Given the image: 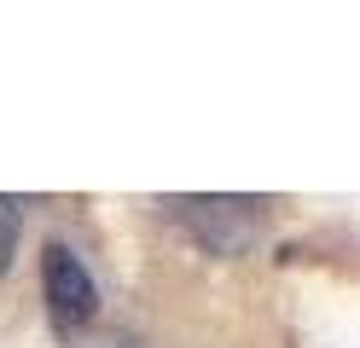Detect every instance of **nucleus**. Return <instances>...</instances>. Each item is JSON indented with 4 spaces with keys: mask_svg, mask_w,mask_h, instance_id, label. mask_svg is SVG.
<instances>
[{
    "mask_svg": "<svg viewBox=\"0 0 360 348\" xmlns=\"http://www.w3.org/2000/svg\"><path fill=\"white\" fill-rule=\"evenodd\" d=\"M169 209L180 215V226L215 255H244L267 226V203L262 198H169Z\"/></svg>",
    "mask_w": 360,
    "mask_h": 348,
    "instance_id": "f257e3e1",
    "label": "nucleus"
},
{
    "mask_svg": "<svg viewBox=\"0 0 360 348\" xmlns=\"http://www.w3.org/2000/svg\"><path fill=\"white\" fill-rule=\"evenodd\" d=\"M41 290H47V319H53V331H82L87 319L99 314V285H94V273L82 267V255L76 250H64L53 244L47 255H41Z\"/></svg>",
    "mask_w": 360,
    "mask_h": 348,
    "instance_id": "f03ea898",
    "label": "nucleus"
},
{
    "mask_svg": "<svg viewBox=\"0 0 360 348\" xmlns=\"http://www.w3.org/2000/svg\"><path fill=\"white\" fill-rule=\"evenodd\" d=\"M18 226H24L18 203H12V198H0V273L12 267V250H18Z\"/></svg>",
    "mask_w": 360,
    "mask_h": 348,
    "instance_id": "7ed1b4c3",
    "label": "nucleus"
},
{
    "mask_svg": "<svg viewBox=\"0 0 360 348\" xmlns=\"http://www.w3.org/2000/svg\"><path fill=\"white\" fill-rule=\"evenodd\" d=\"M105 348H134V342H105Z\"/></svg>",
    "mask_w": 360,
    "mask_h": 348,
    "instance_id": "20e7f679",
    "label": "nucleus"
}]
</instances>
